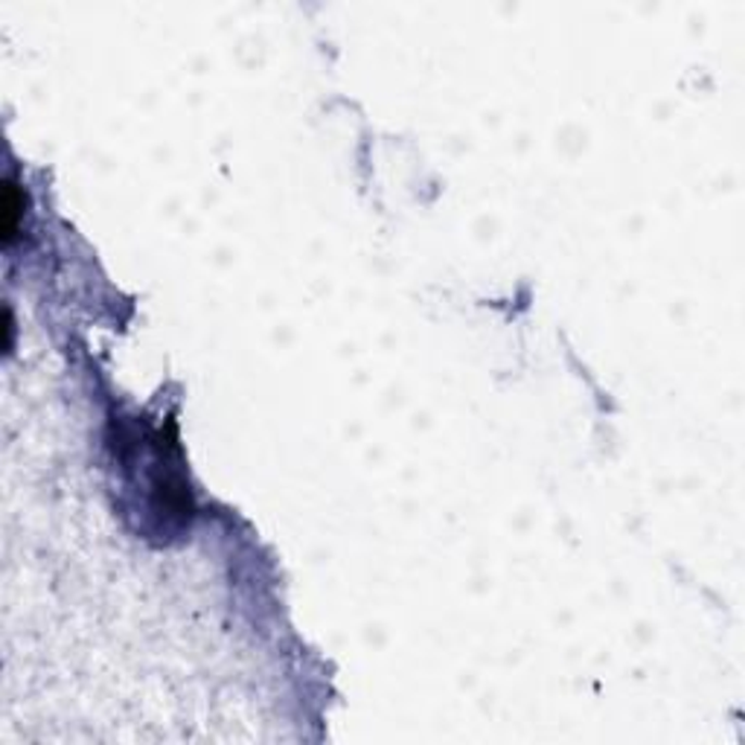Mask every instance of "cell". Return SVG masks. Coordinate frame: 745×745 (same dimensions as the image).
Wrapping results in <instances>:
<instances>
[{"label": "cell", "instance_id": "cell-1", "mask_svg": "<svg viewBox=\"0 0 745 745\" xmlns=\"http://www.w3.org/2000/svg\"><path fill=\"white\" fill-rule=\"evenodd\" d=\"M27 190L15 175H7L3 181V199H0V239L3 248L15 245L21 228H24V216H27Z\"/></svg>", "mask_w": 745, "mask_h": 745}]
</instances>
